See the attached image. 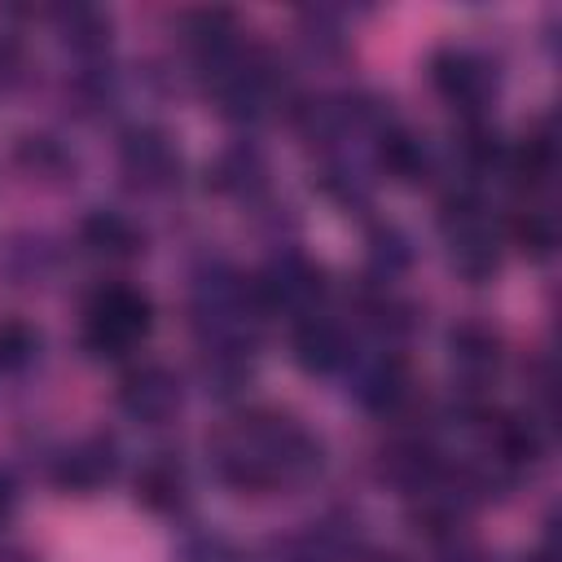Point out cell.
Returning <instances> with one entry per match:
<instances>
[{
  "mask_svg": "<svg viewBox=\"0 0 562 562\" xmlns=\"http://www.w3.org/2000/svg\"><path fill=\"white\" fill-rule=\"evenodd\" d=\"M149 334V299L132 285H110L88 303L83 342L97 356H123Z\"/></svg>",
  "mask_w": 562,
  "mask_h": 562,
  "instance_id": "6da1fadb",
  "label": "cell"
},
{
  "mask_svg": "<svg viewBox=\"0 0 562 562\" xmlns=\"http://www.w3.org/2000/svg\"><path fill=\"white\" fill-rule=\"evenodd\" d=\"M31 351H35V334H31L26 325H18V321L0 325V364L18 369V364L31 360Z\"/></svg>",
  "mask_w": 562,
  "mask_h": 562,
  "instance_id": "4fadbf2b",
  "label": "cell"
},
{
  "mask_svg": "<svg viewBox=\"0 0 562 562\" xmlns=\"http://www.w3.org/2000/svg\"><path fill=\"white\" fill-rule=\"evenodd\" d=\"M123 167L136 176V180H145V184H158V180H167L171 176V167H176V158H171V145L158 136V132H132L127 140H123Z\"/></svg>",
  "mask_w": 562,
  "mask_h": 562,
  "instance_id": "5b68a950",
  "label": "cell"
},
{
  "mask_svg": "<svg viewBox=\"0 0 562 562\" xmlns=\"http://www.w3.org/2000/svg\"><path fill=\"white\" fill-rule=\"evenodd\" d=\"M119 404H123L127 417L149 422V426H162L180 408V382L162 364H145V369H136V373L123 378Z\"/></svg>",
  "mask_w": 562,
  "mask_h": 562,
  "instance_id": "7a4b0ae2",
  "label": "cell"
},
{
  "mask_svg": "<svg viewBox=\"0 0 562 562\" xmlns=\"http://www.w3.org/2000/svg\"><path fill=\"white\" fill-rule=\"evenodd\" d=\"M83 241L101 255H132L136 250V228L114 211H97V215L83 220Z\"/></svg>",
  "mask_w": 562,
  "mask_h": 562,
  "instance_id": "52a82bcc",
  "label": "cell"
},
{
  "mask_svg": "<svg viewBox=\"0 0 562 562\" xmlns=\"http://www.w3.org/2000/svg\"><path fill=\"white\" fill-rule=\"evenodd\" d=\"M514 237H518L522 250H531V255H549V246H553V224H549L540 211H527V215L514 220Z\"/></svg>",
  "mask_w": 562,
  "mask_h": 562,
  "instance_id": "7c38bea8",
  "label": "cell"
},
{
  "mask_svg": "<svg viewBox=\"0 0 562 562\" xmlns=\"http://www.w3.org/2000/svg\"><path fill=\"white\" fill-rule=\"evenodd\" d=\"M9 505H13V487H9V479L0 474V518L9 514Z\"/></svg>",
  "mask_w": 562,
  "mask_h": 562,
  "instance_id": "5bb4252c",
  "label": "cell"
},
{
  "mask_svg": "<svg viewBox=\"0 0 562 562\" xmlns=\"http://www.w3.org/2000/svg\"><path fill=\"white\" fill-rule=\"evenodd\" d=\"M294 360L307 373H329V369H338L347 360V334L338 325L312 316V321H303L294 329Z\"/></svg>",
  "mask_w": 562,
  "mask_h": 562,
  "instance_id": "277c9868",
  "label": "cell"
},
{
  "mask_svg": "<svg viewBox=\"0 0 562 562\" xmlns=\"http://www.w3.org/2000/svg\"><path fill=\"white\" fill-rule=\"evenodd\" d=\"M452 360L465 364V369H492L496 364V338L465 325V329L452 334Z\"/></svg>",
  "mask_w": 562,
  "mask_h": 562,
  "instance_id": "8fae6325",
  "label": "cell"
},
{
  "mask_svg": "<svg viewBox=\"0 0 562 562\" xmlns=\"http://www.w3.org/2000/svg\"><path fill=\"white\" fill-rule=\"evenodd\" d=\"M110 470H114L110 443H88V448H79V452H70V457L61 461L57 479H61L66 487H97L101 479H110Z\"/></svg>",
  "mask_w": 562,
  "mask_h": 562,
  "instance_id": "ba28073f",
  "label": "cell"
},
{
  "mask_svg": "<svg viewBox=\"0 0 562 562\" xmlns=\"http://www.w3.org/2000/svg\"><path fill=\"white\" fill-rule=\"evenodd\" d=\"M430 75H435V88L457 105H479L487 97V66L470 53H457V48L439 53Z\"/></svg>",
  "mask_w": 562,
  "mask_h": 562,
  "instance_id": "3957f363",
  "label": "cell"
},
{
  "mask_svg": "<svg viewBox=\"0 0 562 562\" xmlns=\"http://www.w3.org/2000/svg\"><path fill=\"white\" fill-rule=\"evenodd\" d=\"M404 386H408L404 364H400L395 356H386V360H378L373 369H364V378H360V400L373 404V408H391V404L404 395Z\"/></svg>",
  "mask_w": 562,
  "mask_h": 562,
  "instance_id": "9c48e42d",
  "label": "cell"
},
{
  "mask_svg": "<svg viewBox=\"0 0 562 562\" xmlns=\"http://www.w3.org/2000/svg\"><path fill=\"white\" fill-rule=\"evenodd\" d=\"M136 496H140L149 509H158V514L176 509V505L184 501V474H180V465H176V461H149V465L136 474Z\"/></svg>",
  "mask_w": 562,
  "mask_h": 562,
  "instance_id": "8992f818",
  "label": "cell"
},
{
  "mask_svg": "<svg viewBox=\"0 0 562 562\" xmlns=\"http://www.w3.org/2000/svg\"><path fill=\"white\" fill-rule=\"evenodd\" d=\"M382 167L395 171L400 180H417V176L426 171V149H422V140H413V136H404V132L382 136Z\"/></svg>",
  "mask_w": 562,
  "mask_h": 562,
  "instance_id": "30bf717a",
  "label": "cell"
}]
</instances>
